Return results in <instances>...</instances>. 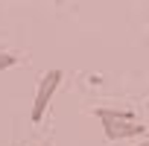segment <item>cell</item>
I'll use <instances>...</instances> for the list:
<instances>
[{"mask_svg":"<svg viewBox=\"0 0 149 146\" xmlns=\"http://www.w3.org/2000/svg\"><path fill=\"white\" fill-rule=\"evenodd\" d=\"M97 120L102 123V131L108 140H123V137H140L146 131V126L137 120L134 111L126 108H94Z\"/></svg>","mask_w":149,"mask_h":146,"instance_id":"cell-1","label":"cell"},{"mask_svg":"<svg viewBox=\"0 0 149 146\" xmlns=\"http://www.w3.org/2000/svg\"><path fill=\"white\" fill-rule=\"evenodd\" d=\"M58 85H61V70H58V67L47 70L44 76H41L38 91H35V102H32V111H29L32 123H41V120H44V111H47V105H50V99H53V94H56Z\"/></svg>","mask_w":149,"mask_h":146,"instance_id":"cell-2","label":"cell"},{"mask_svg":"<svg viewBox=\"0 0 149 146\" xmlns=\"http://www.w3.org/2000/svg\"><path fill=\"white\" fill-rule=\"evenodd\" d=\"M21 58H18V53H0V70H9V67H15Z\"/></svg>","mask_w":149,"mask_h":146,"instance_id":"cell-3","label":"cell"},{"mask_svg":"<svg viewBox=\"0 0 149 146\" xmlns=\"http://www.w3.org/2000/svg\"><path fill=\"white\" fill-rule=\"evenodd\" d=\"M137 146H149V137H146V140H140V143H137Z\"/></svg>","mask_w":149,"mask_h":146,"instance_id":"cell-4","label":"cell"},{"mask_svg":"<svg viewBox=\"0 0 149 146\" xmlns=\"http://www.w3.org/2000/svg\"><path fill=\"white\" fill-rule=\"evenodd\" d=\"M21 146H35V143H21Z\"/></svg>","mask_w":149,"mask_h":146,"instance_id":"cell-5","label":"cell"}]
</instances>
